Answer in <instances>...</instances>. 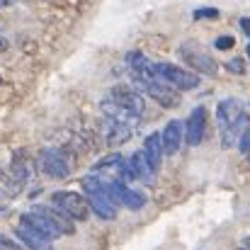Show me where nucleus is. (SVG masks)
I'll use <instances>...</instances> for the list:
<instances>
[{
	"mask_svg": "<svg viewBox=\"0 0 250 250\" xmlns=\"http://www.w3.org/2000/svg\"><path fill=\"white\" fill-rule=\"evenodd\" d=\"M238 146H241V151H243V153H250V129L241 136V139H238Z\"/></svg>",
	"mask_w": 250,
	"mask_h": 250,
	"instance_id": "obj_23",
	"label": "nucleus"
},
{
	"mask_svg": "<svg viewBox=\"0 0 250 250\" xmlns=\"http://www.w3.org/2000/svg\"><path fill=\"white\" fill-rule=\"evenodd\" d=\"M109 122H112V129H109L107 144H109V148H117V146H122V144L131 136V124H126V122H114V119H109Z\"/></svg>",
	"mask_w": 250,
	"mask_h": 250,
	"instance_id": "obj_17",
	"label": "nucleus"
},
{
	"mask_svg": "<svg viewBox=\"0 0 250 250\" xmlns=\"http://www.w3.org/2000/svg\"><path fill=\"white\" fill-rule=\"evenodd\" d=\"M51 204H56L59 209H63V211H66L71 219H76V221H85V219L90 216L87 197L78 194V192H54Z\"/></svg>",
	"mask_w": 250,
	"mask_h": 250,
	"instance_id": "obj_4",
	"label": "nucleus"
},
{
	"mask_svg": "<svg viewBox=\"0 0 250 250\" xmlns=\"http://www.w3.org/2000/svg\"><path fill=\"white\" fill-rule=\"evenodd\" d=\"M204 131H207V109H204V107H197V109L187 117V124H185V139H187V144H189V146L202 144Z\"/></svg>",
	"mask_w": 250,
	"mask_h": 250,
	"instance_id": "obj_11",
	"label": "nucleus"
},
{
	"mask_svg": "<svg viewBox=\"0 0 250 250\" xmlns=\"http://www.w3.org/2000/svg\"><path fill=\"white\" fill-rule=\"evenodd\" d=\"M22 224H27V226H32V229H37L42 236H46V238H59V236H63L61 231H59V226L42 211V207H34L32 211H27V214H22V219H20Z\"/></svg>",
	"mask_w": 250,
	"mask_h": 250,
	"instance_id": "obj_9",
	"label": "nucleus"
},
{
	"mask_svg": "<svg viewBox=\"0 0 250 250\" xmlns=\"http://www.w3.org/2000/svg\"><path fill=\"white\" fill-rule=\"evenodd\" d=\"M231 46H233V37H219V39H216V49L226 51V49H231Z\"/></svg>",
	"mask_w": 250,
	"mask_h": 250,
	"instance_id": "obj_22",
	"label": "nucleus"
},
{
	"mask_svg": "<svg viewBox=\"0 0 250 250\" xmlns=\"http://www.w3.org/2000/svg\"><path fill=\"white\" fill-rule=\"evenodd\" d=\"M229 71L241 76V73L246 71V66H243V61H241V59H231V61H229Z\"/></svg>",
	"mask_w": 250,
	"mask_h": 250,
	"instance_id": "obj_21",
	"label": "nucleus"
},
{
	"mask_svg": "<svg viewBox=\"0 0 250 250\" xmlns=\"http://www.w3.org/2000/svg\"><path fill=\"white\" fill-rule=\"evenodd\" d=\"M241 114H243V104H241L238 100H233V97L219 102V107H216L219 131H221V141H224L226 148L233 146V141H231V129H233V124L241 119Z\"/></svg>",
	"mask_w": 250,
	"mask_h": 250,
	"instance_id": "obj_3",
	"label": "nucleus"
},
{
	"mask_svg": "<svg viewBox=\"0 0 250 250\" xmlns=\"http://www.w3.org/2000/svg\"><path fill=\"white\" fill-rule=\"evenodd\" d=\"M37 163L42 167V172H46V175L54 177V180H63V177H68V172H71V167L66 163L63 153H61V151H54V148L42 151Z\"/></svg>",
	"mask_w": 250,
	"mask_h": 250,
	"instance_id": "obj_7",
	"label": "nucleus"
},
{
	"mask_svg": "<svg viewBox=\"0 0 250 250\" xmlns=\"http://www.w3.org/2000/svg\"><path fill=\"white\" fill-rule=\"evenodd\" d=\"M126 63L131 66L134 81L141 85V87L148 83V81H153V78L158 76V73H156V63H151V61H148L141 51H131V54L126 56Z\"/></svg>",
	"mask_w": 250,
	"mask_h": 250,
	"instance_id": "obj_10",
	"label": "nucleus"
},
{
	"mask_svg": "<svg viewBox=\"0 0 250 250\" xmlns=\"http://www.w3.org/2000/svg\"><path fill=\"white\" fill-rule=\"evenodd\" d=\"M0 250H22L12 238H7V236H2L0 233Z\"/></svg>",
	"mask_w": 250,
	"mask_h": 250,
	"instance_id": "obj_20",
	"label": "nucleus"
},
{
	"mask_svg": "<svg viewBox=\"0 0 250 250\" xmlns=\"http://www.w3.org/2000/svg\"><path fill=\"white\" fill-rule=\"evenodd\" d=\"M192 17L194 20H216L219 17V10L216 7H199V10L192 12Z\"/></svg>",
	"mask_w": 250,
	"mask_h": 250,
	"instance_id": "obj_19",
	"label": "nucleus"
},
{
	"mask_svg": "<svg viewBox=\"0 0 250 250\" xmlns=\"http://www.w3.org/2000/svg\"><path fill=\"white\" fill-rule=\"evenodd\" d=\"M156 73H158V78H163L166 83H170L177 90H194L199 85L197 73L185 71V68H180L175 63H156Z\"/></svg>",
	"mask_w": 250,
	"mask_h": 250,
	"instance_id": "obj_5",
	"label": "nucleus"
},
{
	"mask_svg": "<svg viewBox=\"0 0 250 250\" xmlns=\"http://www.w3.org/2000/svg\"><path fill=\"white\" fill-rule=\"evenodd\" d=\"M109 97L119 104V107H124L131 117H141L144 112H146V104H144V97L136 92V90H131V87H126V85H114L112 90H109Z\"/></svg>",
	"mask_w": 250,
	"mask_h": 250,
	"instance_id": "obj_6",
	"label": "nucleus"
},
{
	"mask_svg": "<svg viewBox=\"0 0 250 250\" xmlns=\"http://www.w3.org/2000/svg\"><path fill=\"white\" fill-rule=\"evenodd\" d=\"M241 250H250V238L246 241V243H243V246H241Z\"/></svg>",
	"mask_w": 250,
	"mask_h": 250,
	"instance_id": "obj_26",
	"label": "nucleus"
},
{
	"mask_svg": "<svg viewBox=\"0 0 250 250\" xmlns=\"http://www.w3.org/2000/svg\"><path fill=\"white\" fill-rule=\"evenodd\" d=\"M15 233H17V238L22 241L24 248H29V250H54L51 248V238L42 236L37 229H32V226H27V224H22V221H20V226L15 229Z\"/></svg>",
	"mask_w": 250,
	"mask_h": 250,
	"instance_id": "obj_12",
	"label": "nucleus"
},
{
	"mask_svg": "<svg viewBox=\"0 0 250 250\" xmlns=\"http://www.w3.org/2000/svg\"><path fill=\"white\" fill-rule=\"evenodd\" d=\"M180 56L185 59V63H187L194 73L216 76V71H219V66H216L214 56H211V54H207V51H204L199 44H194V42H185V44L180 46Z\"/></svg>",
	"mask_w": 250,
	"mask_h": 250,
	"instance_id": "obj_2",
	"label": "nucleus"
},
{
	"mask_svg": "<svg viewBox=\"0 0 250 250\" xmlns=\"http://www.w3.org/2000/svg\"><path fill=\"white\" fill-rule=\"evenodd\" d=\"M83 189H85V197H87V204H90V209H92V211H95L100 219H107V221H112V219L117 216V204L109 199V194L104 192L102 182H100L95 175L85 177V180H83Z\"/></svg>",
	"mask_w": 250,
	"mask_h": 250,
	"instance_id": "obj_1",
	"label": "nucleus"
},
{
	"mask_svg": "<svg viewBox=\"0 0 250 250\" xmlns=\"http://www.w3.org/2000/svg\"><path fill=\"white\" fill-rule=\"evenodd\" d=\"M5 49H7V39L0 34V51H5Z\"/></svg>",
	"mask_w": 250,
	"mask_h": 250,
	"instance_id": "obj_25",
	"label": "nucleus"
},
{
	"mask_svg": "<svg viewBox=\"0 0 250 250\" xmlns=\"http://www.w3.org/2000/svg\"><path fill=\"white\" fill-rule=\"evenodd\" d=\"M42 211H44V214L59 226V231H61L63 236H71V233L76 231V229H73V219H71L63 209H59L56 204H51V207H42Z\"/></svg>",
	"mask_w": 250,
	"mask_h": 250,
	"instance_id": "obj_15",
	"label": "nucleus"
},
{
	"mask_svg": "<svg viewBox=\"0 0 250 250\" xmlns=\"http://www.w3.org/2000/svg\"><path fill=\"white\" fill-rule=\"evenodd\" d=\"M144 153H146L148 163L153 166V170L158 172V167H161V158H163V144H161V136H158V134L146 136V141H144Z\"/></svg>",
	"mask_w": 250,
	"mask_h": 250,
	"instance_id": "obj_16",
	"label": "nucleus"
},
{
	"mask_svg": "<svg viewBox=\"0 0 250 250\" xmlns=\"http://www.w3.org/2000/svg\"><path fill=\"white\" fill-rule=\"evenodd\" d=\"M12 0H0V7H5V5H10Z\"/></svg>",
	"mask_w": 250,
	"mask_h": 250,
	"instance_id": "obj_27",
	"label": "nucleus"
},
{
	"mask_svg": "<svg viewBox=\"0 0 250 250\" xmlns=\"http://www.w3.org/2000/svg\"><path fill=\"white\" fill-rule=\"evenodd\" d=\"M144 204H146V194L141 192V189H124V197H122V207H126V209H131V211H139V209H144Z\"/></svg>",
	"mask_w": 250,
	"mask_h": 250,
	"instance_id": "obj_18",
	"label": "nucleus"
},
{
	"mask_svg": "<svg viewBox=\"0 0 250 250\" xmlns=\"http://www.w3.org/2000/svg\"><path fill=\"white\" fill-rule=\"evenodd\" d=\"M241 27H243V32L250 37V17H243V20H241Z\"/></svg>",
	"mask_w": 250,
	"mask_h": 250,
	"instance_id": "obj_24",
	"label": "nucleus"
},
{
	"mask_svg": "<svg viewBox=\"0 0 250 250\" xmlns=\"http://www.w3.org/2000/svg\"><path fill=\"white\" fill-rule=\"evenodd\" d=\"M144 90H146V92L158 102V104H163V107H167V109L180 104V95L175 92L177 87H172V85L166 83V81H163V78H158V76L144 85Z\"/></svg>",
	"mask_w": 250,
	"mask_h": 250,
	"instance_id": "obj_8",
	"label": "nucleus"
},
{
	"mask_svg": "<svg viewBox=\"0 0 250 250\" xmlns=\"http://www.w3.org/2000/svg\"><path fill=\"white\" fill-rule=\"evenodd\" d=\"M182 124L177 122V119H172V122H167L166 129H163V134H161V144H163V153L166 156H175L177 151H180V141H182Z\"/></svg>",
	"mask_w": 250,
	"mask_h": 250,
	"instance_id": "obj_13",
	"label": "nucleus"
},
{
	"mask_svg": "<svg viewBox=\"0 0 250 250\" xmlns=\"http://www.w3.org/2000/svg\"><path fill=\"white\" fill-rule=\"evenodd\" d=\"M248 56H250V44H248Z\"/></svg>",
	"mask_w": 250,
	"mask_h": 250,
	"instance_id": "obj_28",
	"label": "nucleus"
},
{
	"mask_svg": "<svg viewBox=\"0 0 250 250\" xmlns=\"http://www.w3.org/2000/svg\"><path fill=\"white\" fill-rule=\"evenodd\" d=\"M131 172H134L136 180H141V182H146V185H151L153 177H156V170L148 163V158H146L144 151H139V153L131 156Z\"/></svg>",
	"mask_w": 250,
	"mask_h": 250,
	"instance_id": "obj_14",
	"label": "nucleus"
}]
</instances>
